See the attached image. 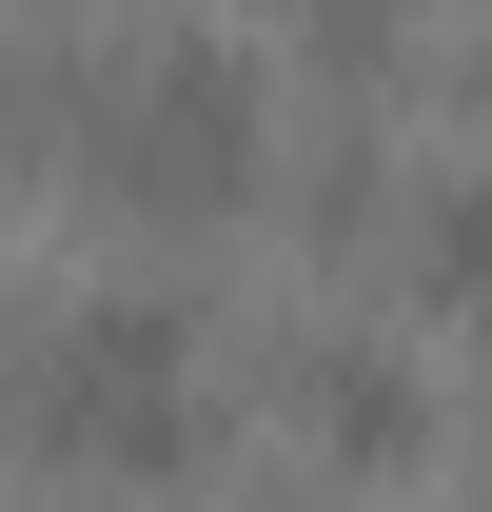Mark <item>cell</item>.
<instances>
[{
    "label": "cell",
    "mask_w": 492,
    "mask_h": 512,
    "mask_svg": "<svg viewBox=\"0 0 492 512\" xmlns=\"http://www.w3.org/2000/svg\"><path fill=\"white\" fill-rule=\"evenodd\" d=\"M79 178L119 197V217H237L256 178H276V79L237 60V40H158L138 79H99V119H79Z\"/></svg>",
    "instance_id": "1"
},
{
    "label": "cell",
    "mask_w": 492,
    "mask_h": 512,
    "mask_svg": "<svg viewBox=\"0 0 492 512\" xmlns=\"http://www.w3.org/2000/svg\"><path fill=\"white\" fill-rule=\"evenodd\" d=\"M40 453H60V473H197V453H217L178 296H99V316L40 335Z\"/></svg>",
    "instance_id": "2"
},
{
    "label": "cell",
    "mask_w": 492,
    "mask_h": 512,
    "mask_svg": "<svg viewBox=\"0 0 492 512\" xmlns=\"http://www.w3.org/2000/svg\"><path fill=\"white\" fill-rule=\"evenodd\" d=\"M296 414H315L335 473H414V453H433V375L394 355V335H315V355H296Z\"/></svg>",
    "instance_id": "3"
},
{
    "label": "cell",
    "mask_w": 492,
    "mask_h": 512,
    "mask_svg": "<svg viewBox=\"0 0 492 512\" xmlns=\"http://www.w3.org/2000/svg\"><path fill=\"white\" fill-rule=\"evenodd\" d=\"M394 296L414 316H492V178H414L394 197Z\"/></svg>",
    "instance_id": "4"
},
{
    "label": "cell",
    "mask_w": 492,
    "mask_h": 512,
    "mask_svg": "<svg viewBox=\"0 0 492 512\" xmlns=\"http://www.w3.org/2000/svg\"><path fill=\"white\" fill-rule=\"evenodd\" d=\"M296 40H315V60H335V79H374V60H394V40H414V0H296Z\"/></svg>",
    "instance_id": "5"
},
{
    "label": "cell",
    "mask_w": 492,
    "mask_h": 512,
    "mask_svg": "<svg viewBox=\"0 0 492 512\" xmlns=\"http://www.w3.org/2000/svg\"><path fill=\"white\" fill-rule=\"evenodd\" d=\"M473 119H492V40H473Z\"/></svg>",
    "instance_id": "6"
}]
</instances>
